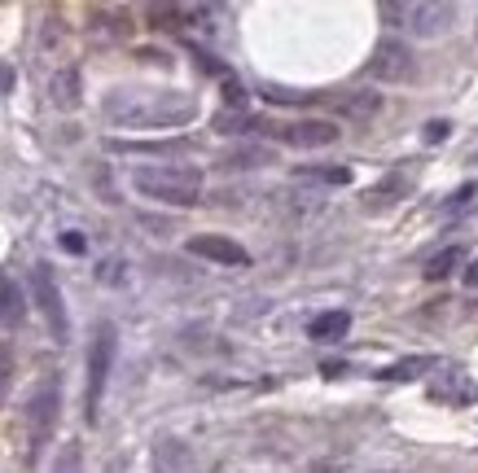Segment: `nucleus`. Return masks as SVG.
Here are the masks:
<instances>
[{
  "instance_id": "f257e3e1",
  "label": "nucleus",
  "mask_w": 478,
  "mask_h": 473,
  "mask_svg": "<svg viewBox=\"0 0 478 473\" xmlns=\"http://www.w3.org/2000/svg\"><path fill=\"white\" fill-rule=\"evenodd\" d=\"M106 114L123 127H180L198 114L194 97L180 93H136V88H119L106 97Z\"/></svg>"
},
{
  "instance_id": "f03ea898",
  "label": "nucleus",
  "mask_w": 478,
  "mask_h": 473,
  "mask_svg": "<svg viewBox=\"0 0 478 473\" xmlns=\"http://www.w3.org/2000/svg\"><path fill=\"white\" fill-rule=\"evenodd\" d=\"M132 189L162 207H198L202 198V171L194 167H136Z\"/></svg>"
},
{
  "instance_id": "7ed1b4c3",
  "label": "nucleus",
  "mask_w": 478,
  "mask_h": 473,
  "mask_svg": "<svg viewBox=\"0 0 478 473\" xmlns=\"http://www.w3.org/2000/svg\"><path fill=\"white\" fill-rule=\"evenodd\" d=\"M110 364H114V324L102 320L97 333H93V347H88V381H84V420L88 425H97V412H102Z\"/></svg>"
},
{
  "instance_id": "20e7f679",
  "label": "nucleus",
  "mask_w": 478,
  "mask_h": 473,
  "mask_svg": "<svg viewBox=\"0 0 478 473\" xmlns=\"http://www.w3.org/2000/svg\"><path fill=\"white\" fill-rule=\"evenodd\" d=\"M57 412H62V381L49 377L36 386L31 404H27V434H31V456H40V447L54 438L57 429Z\"/></svg>"
},
{
  "instance_id": "39448f33",
  "label": "nucleus",
  "mask_w": 478,
  "mask_h": 473,
  "mask_svg": "<svg viewBox=\"0 0 478 473\" xmlns=\"http://www.w3.org/2000/svg\"><path fill=\"white\" fill-rule=\"evenodd\" d=\"M31 294H36L40 312H45V320H49L54 342H66V338H70V320H66V303H62V290H57L54 267H49V263H36V267H31Z\"/></svg>"
},
{
  "instance_id": "423d86ee",
  "label": "nucleus",
  "mask_w": 478,
  "mask_h": 473,
  "mask_svg": "<svg viewBox=\"0 0 478 473\" xmlns=\"http://www.w3.org/2000/svg\"><path fill=\"white\" fill-rule=\"evenodd\" d=\"M382 13L386 18H404L417 36H439V31H448V22H452V4H382Z\"/></svg>"
},
{
  "instance_id": "0eeeda50",
  "label": "nucleus",
  "mask_w": 478,
  "mask_h": 473,
  "mask_svg": "<svg viewBox=\"0 0 478 473\" xmlns=\"http://www.w3.org/2000/svg\"><path fill=\"white\" fill-rule=\"evenodd\" d=\"M272 132H276V141H285L290 150H325V145H334V141H338V127H334V123H325V118L281 123V127H272Z\"/></svg>"
},
{
  "instance_id": "6e6552de",
  "label": "nucleus",
  "mask_w": 478,
  "mask_h": 473,
  "mask_svg": "<svg viewBox=\"0 0 478 473\" xmlns=\"http://www.w3.org/2000/svg\"><path fill=\"white\" fill-rule=\"evenodd\" d=\"M369 70H373V79L400 84V79L413 75V53H408V45H400V40H382L369 57Z\"/></svg>"
},
{
  "instance_id": "1a4fd4ad",
  "label": "nucleus",
  "mask_w": 478,
  "mask_h": 473,
  "mask_svg": "<svg viewBox=\"0 0 478 473\" xmlns=\"http://www.w3.org/2000/svg\"><path fill=\"white\" fill-rule=\"evenodd\" d=\"M189 255L211 259V263H219V267H246V263H251V255H246L237 241H228V237H211V232L194 237V241H189Z\"/></svg>"
},
{
  "instance_id": "9d476101",
  "label": "nucleus",
  "mask_w": 478,
  "mask_h": 473,
  "mask_svg": "<svg viewBox=\"0 0 478 473\" xmlns=\"http://www.w3.org/2000/svg\"><path fill=\"white\" fill-rule=\"evenodd\" d=\"M434 368H439V360H434V355H404V360L386 364L377 377H382V381H417L422 372H434Z\"/></svg>"
},
{
  "instance_id": "9b49d317",
  "label": "nucleus",
  "mask_w": 478,
  "mask_h": 473,
  "mask_svg": "<svg viewBox=\"0 0 478 473\" xmlns=\"http://www.w3.org/2000/svg\"><path fill=\"white\" fill-rule=\"evenodd\" d=\"M351 329V315L347 312H320L312 324H308V338L312 342H342Z\"/></svg>"
},
{
  "instance_id": "f8f14e48",
  "label": "nucleus",
  "mask_w": 478,
  "mask_h": 473,
  "mask_svg": "<svg viewBox=\"0 0 478 473\" xmlns=\"http://www.w3.org/2000/svg\"><path fill=\"white\" fill-rule=\"evenodd\" d=\"M0 320H4L9 329H18V324L27 320L22 290H18V281H9V276H0Z\"/></svg>"
},
{
  "instance_id": "ddd939ff",
  "label": "nucleus",
  "mask_w": 478,
  "mask_h": 473,
  "mask_svg": "<svg viewBox=\"0 0 478 473\" xmlns=\"http://www.w3.org/2000/svg\"><path fill=\"white\" fill-rule=\"evenodd\" d=\"M49 97H54L57 110H75V105H79V70H75V66L57 70L54 84H49Z\"/></svg>"
},
{
  "instance_id": "4468645a",
  "label": "nucleus",
  "mask_w": 478,
  "mask_h": 473,
  "mask_svg": "<svg viewBox=\"0 0 478 473\" xmlns=\"http://www.w3.org/2000/svg\"><path fill=\"white\" fill-rule=\"evenodd\" d=\"M114 150L123 154H185V141H114Z\"/></svg>"
},
{
  "instance_id": "2eb2a0df",
  "label": "nucleus",
  "mask_w": 478,
  "mask_h": 473,
  "mask_svg": "<svg viewBox=\"0 0 478 473\" xmlns=\"http://www.w3.org/2000/svg\"><path fill=\"white\" fill-rule=\"evenodd\" d=\"M461 259H466V255H461L457 246H448L443 255H434V259H430V267H425V276H430V281H443V276H452V267H457Z\"/></svg>"
},
{
  "instance_id": "dca6fc26",
  "label": "nucleus",
  "mask_w": 478,
  "mask_h": 473,
  "mask_svg": "<svg viewBox=\"0 0 478 473\" xmlns=\"http://www.w3.org/2000/svg\"><path fill=\"white\" fill-rule=\"evenodd\" d=\"M219 162H224V167H264V162H272V154L260 150V145H251V150H233V154H224Z\"/></svg>"
},
{
  "instance_id": "f3484780",
  "label": "nucleus",
  "mask_w": 478,
  "mask_h": 473,
  "mask_svg": "<svg viewBox=\"0 0 478 473\" xmlns=\"http://www.w3.org/2000/svg\"><path fill=\"white\" fill-rule=\"evenodd\" d=\"M448 377H452L448 386H434V395H439V399H457V404L474 399V386H470V381H466L461 372H448Z\"/></svg>"
},
{
  "instance_id": "a211bd4d",
  "label": "nucleus",
  "mask_w": 478,
  "mask_h": 473,
  "mask_svg": "<svg viewBox=\"0 0 478 473\" xmlns=\"http://www.w3.org/2000/svg\"><path fill=\"white\" fill-rule=\"evenodd\" d=\"M299 175H303V180H320V184H347V180H351L347 167H303Z\"/></svg>"
},
{
  "instance_id": "6ab92c4d",
  "label": "nucleus",
  "mask_w": 478,
  "mask_h": 473,
  "mask_svg": "<svg viewBox=\"0 0 478 473\" xmlns=\"http://www.w3.org/2000/svg\"><path fill=\"white\" fill-rule=\"evenodd\" d=\"M251 127H260V123L246 118V114H219V118H215V132H219V136H237V132H251Z\"/></svg>"
},
{
  "instance_id": "aec40b11",
  "label": "nucleus",
  "mask_w": 478,
  "mask_h": 473,
  "mask_svg": "<svg viewBox=\"0 0 478 473\" xmlns=\"http://www.w3.org/2000/svg\"><path fill=\"white\" fill-rule=\"evenodd\" d=\"M377 105H382L377 93H360V97H351L342 110H347V114H356V118H369V114H377Z\"/></svg>"
},
{
  "instance_id": "412c9836",
  "label": "nucleus",
  "mask_w": 478,
  "mask_h": 473,
  "mask_svg": "<svg viewBox=\"0 0 478 473\" xmlns=\"http://www.w3.org/2000/svg\"><path fill=\"white\" fill-rule=\"evenodd\" d=\"M79 465H84V452H79V443H66V447H62V456H57L54 473H79Z\"/></svg>"
},
{
  "instance_id": "4be33fe9",
  "label": "nucleus",
  "mask_w": 478,
  "mask_h": 473,
  "mask_svg": "<svg viewBox=\"0 0 478 473\" xmlns=\"http://www.w3.org/2000/svg\"><path fill=\"white\" fill-rule=\"evenodd\" d=\"M9 381H13V355L0 347V404H4V395H9Z\"/></svg>"
},
{
  "instance_id": "5701e85b",
  "label": "nucleus",
  "mask_w": 478,
  "mask_h": 473,
  "mask_svg": "<svg viewBox=\"0 0 478 473\" xmlns=\"http://www.w3.org/2000/svg\"><path fill=\"white\" fill-rule=\"evenodd\" d=\"M425 145H434V141H448V123L443 118H434V123H425Z\"/></svg>"
},
{
  "instance_id": "b1692460",
  "label": "nucleus",
  "mask_w": 478,
  "mask_h": 473,
  "mask_svg": "<svg viewBox=\"0 0 478 473\" xmlns=\"http://www.w3.org/2000/svg\"><path fill=\"white\" fill-rule=\"evenodd\" d=\"M470 198H474V184H461V189H457V193H452V202H448V210L466 207V202H470Z\"/></svg>"
},
{
  "instance_id": "393cba45",
  "label": "nucleus",
  "mask_w": 478,
  "mask_h": 473,
  "mask_svg": "<svg viewBox=\"0 0 478 473\" xmlns=\"http://www.w3.org/2000/svg\"><path fill=\"white\" fill-rule=\"evenodd\" d=\"M224 102H228V105H242V102H246V97H242V84L224 79Z\"/></svg>"
},
{
  "instance_id": "a878e982",
  "label": "nucleus",
  "mask_w": 478,
  "mask_h": 473,
  "mask_svg": "<svg viewBox=\"0 0 478 473\" xmlns=\"http://www.w3.org/2000/svg\"><path fill=\"white\" fill-rule=\"evenodd\" d=\"M62 250H70V255H84V237H79V232H66V237H62Z\"/></svg>"
},
{
  "instance_id": "bb28decb",
  "label": "nucleus",
  "mask_w": 478,
  "mask_h": 473,
  "mask_svg": "<svg viewBox=\"0 0 478 473\" xmlns=\"http://www.w3.org/2000/svg\"><path fill=\"white\" fill-rule=\"evenodd\" d=\"M466 285H470V290H478V259L466 267Z\"/></svg>"
}]
</instances>
